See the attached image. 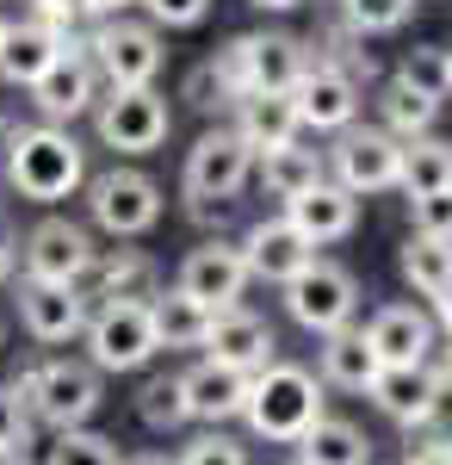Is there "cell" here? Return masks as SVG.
Returning <instances> with one entry per match:
<instances>
[{"label":"cell","mask_w":452,"mask_h":465,"mask_svg":"<svg viewBox=\"0 0 452 465\" xmlns=\"http://www.w3.org/2000/svg\"><path fill=\"white\" fill-rule=\"evenodd\" d=\"M236 242H242V261H248V273H254V286H285V280H298V273L316 261V242L285 212L254 217Z\"/></svg>","instance_id":"16"},{"label":"cell","mask_w":452,"mask_h":465,"mask_svg":"<svg viewBox=\"0 0 452 465\" xmlns=\"http://www.w3.org/2000/svg\"><path fill=\"white\" fill-rule=\"evenodd\" d=\"M285 217L310 236L316 249H329V242H348L353 230H359V193H348L341 180H316L310 193H298V199H285Z\"/></svg>","instance_id":"23"},{"label":"cell","mask_w":452,"mask_h":465,"mask_svg":"<svg viewBox=\"0 0 452 465\" xmlns=\"http://www.w3.org/2000/svg\"><path fill=\"white\" fill-rule=\"evenodd\" d=\"M434 379H440V391L452 397V341H440V348H434Z\"/></svg>","instance_id":"47"},{"label":"cell","mask_w":452,"mask_h":465,"mask_svg":"<svg viewBox=\"0 0 452 465\" xmlns=\"http://www.w3.org/2000/svg\"><path fill=\"white\" fill-rule=\"evenodd\" d=\"M25 94H32V112L44 124H74V118H87V112L100 106L105 81H100V69H93V56H87V44L74 37V44H63V56L37 74Z\"/></svg>","instance_id":"13"},{"label":"cell","mask_w":452,"mask_h":465,"mask_svg":"<svg viewBox=\"0 0 452 465\" xmlns=\"http://www.w3.org/2000/svg\"><path fill=\"white\" fill-rule=\"evenodd\" d=\"M322 162H329V180H341L359 199L403 186V143L384 124H348V131H335V143L322 149Z\"/></svg>","instance_id":"10"},{"label":"cell","mask_w":452,"mask_h":465,"mask_svg":"<svg viewBox=\"0 0 452 465\" xmlns=\"http://www.w3.org/2000/svg\"><path fill=\"white\" fill-rule=\"evenodd\" d=\"M25 19L44 25V32H56V37H69V44H74V37H87V25H93L81 0H25Z\"/></svg>","instance_id":"40"},{"label":"cell","mask_w":452,"mask_h":465,"mask_svg":"<svg viewBox=\"0 0 452 465\" xmlns=\"http://www.w3.org/2000/svg\"><path fill=\"white\" fill-rule=\"evenodd\" d=\"M329 385L316 379L310 366L298 360H273L248 379V403H242V422L254 440H273V447H298L304 434L329 416Z\"/></svg>","instance_id":"2"},{"label":"cell","mask_w":452,"mask_h":465,"mask_svg":"<svg viewBox=\"0 0 452 465\" xmlns=\"http://www.w3.org/2000/svg\"><path fill=\"white\" fill-rule=\"evenodd\" d=\"M211 63L230 81V94L242 100V94H291L316 56H310V37L298 32H236Z\"/></svg>","instance_id":"4"},{"label":"cell","mask_w":452,"mask_h":465,"mask_svg":"<svg viewBox=\"0 0 452 465\" xmlns=\"http://www.w3.org/2000/svg\"><path fill=\"white\" fill-rule=\"evenodd\" d=\"M180 465H248V447L230 429H199L186 447L174 453Z\"/></svg>","instance_id":"39"},{"label":"cell","mask_w":452,"mask_h":465,"mask_svg":"<svg viewBox=\"0 0 452 465\" xmlns=\"http://www.w3.org/2000/svg\"><path fill=\"white\" fill-rule=\"evenodd\" d=\"M291 106H298V118H304V131L335 137V131L359 124L366 87H359L348 69H335V63H310V69H304V81L291 87Z\"/></svg>","instance_id":"17"},{"label":"cell","mask_w":452,"mask_h":465,"mask_svg":"<svg viewBox=\"0 0 452 465\" xmlns=\"http://www.w3.org/2000/svg\"><path fill=\"white\" fill-rule=\"evenodd\" d=\"M211 6H217V0H137V13L155 32H192V25L211 19Z\"/></svg>","instance_id":"41"},{"label":"cell","mask_w":452,"mask_h":465,"mask_svg":"<svg viewBox=\"0 0 452 465\" xmlns=\"http://www.w3.org/2000/svg\"><path fill=\"white\" fill-rule=\"evenodd\" d=\"M0 447H32V410L13 385H0Z\"/></svg>","instance_id":"43"},{"label":"cell","mask_w":452,"mask_h":465,"mask_svg":"<svg viewBox=\"0 0 452 465\" xmlns=\"http://www.w3.org/2000/svg\"><path fill=\"white\" fill-rule=\"evenodd\" d=\"M205 354L254 379L260 366H273V360H279V335H273V322L260 317V311H248V304H230V311H217V317H211Z\"/></svg>","instance_id":"20"},{"label":"cell","mask_w":452,"mask_h":465,"mask_svg":"<svg viewBox=\"0 0 452 465\" xmlns=\"http://www.w3.org/2000/svg\"><path fill=\"white\" fill-rule=\"evenodd\" d=\"M329 174V162L316 155V149H304V137L285 149H267V155H254V186L267 193V199H298V193H310L316 180Z\"/></svg>","instance_id":"28"},{"label":"cell","mask_w":452,"mask_h":465,"mask_svg":"<svg viewBox=\"0 0 452 465\" xmlns=\"http://www.w3.org/2000/svg\"><path fill=\"white\" fill-rule=\"evenodd\" d=\"M409 230H421V236H447L452 242V186L447 193H427V199H409Z\"/></svg>","instance_id":"42"},{"label":"cell","mask_w":452,"mask_h":465,"mask_svg":"<svg viewBox=\"0 0 452 465\" xmlns=\"http://www.w3.org/2000/svg\"><path fill=\"white\" fill-rule=\"evenodd\" d=\"M279 304H285V317L304 335H335V329L359 322V273L329 261V254H316L298 280L279 286Z\"/></svg>","instance_id":"8"},{"label":"cell","mask_w":452,"mask_h":465,"mask_svg":"<svg viewBox=\"0 0 452 465\" xmlns=\"http://www.w3.org/2000/svg\"><path fill=\"white\" fill-rule=\"evenodd\" d=\"M118 460H124V453H118V440L100 434L93 422H87V429L50 434V447H44V465H118Z\"/></svg>","instance_id":"35"},{"label":"cell","mask_w":452,"mask_h":465,"mask_svg":"<svg viewBox=\"0 0 452 465\" xmlns=\"http://www.w3.org/2000/svg\"><path fill=\"white\" fill-rule=\"evenodd\" d=\"M13 304H19V329L32 335L37 348H69L87 335V317L93 304L74 286H50V280H25L13 273Z\"/></svg>","instance_id":"15"},{"label":"cell","mask_w":452,"mask_h":465,"mask_svg":"<svg viewBox=\"0 0 452 465\" xmlns=\"http://www.w3.org/2000/svg\"><path fill=\"white\" fill-rule=\"evenodd\" d=\"M118 465H180V460H174V453H124Z\"/></svg>","instance_id":"49"},{"label":"cell","mask_w":452,"mask_h":465,"mask_svg":"<svg viewBox=\"0 0 452 465\" xmlns=\"http://www.w3.org/2000/svg\"><path fill=\"white\" fill-rule=\"evenodd\" d=\"M378 124L397 143H416V137H427V131L440 124V106L421 100L416 87H403V81H384L378 87Z\"/></svg>","instance_id":"33"},{"label":"cell","mask_w":452,"mask_h":465,"mask_svg":"<svg viewBox=\"0 0 452 465\" xmlns=\"http://www.w3.org/2000/svg\"><path fill=\"white\" fill-rule=\"evenodd\" d=\"M131 410H137V422L149 434H180L192 422V410H186V385H180V372H149L131 397Z\"/></svg>","instance_id":"31"},{"label":"cell","mask_w":452,"mask_h":465,"mask_svg":"<svg viewBox=\"0 0 452 465\" xmlns=\"http://www.w3.org/2000/svg\"><path fill=\"white\" fill-rule=\"evenodd\" d=\"M447 56H452V44H447Z\"/></svg>","instance_id":"56"},{"label":"cell","mask_w":452,"mask_h":465,"mask_svg":"<svg viewBox=\"0 0 452 465\" xmlns=\"http://www.w3.org/2000/svg\"><path fill=\"white\" fill-rule=\"evenodd\" d=\"M180 100H186V106L192 112H205V118H217V112H230L236 106V94H230V81H223V74H217V63H192V69H186V81H180Z\"/></svg>","instance_id":"38"},{"label":"cell","mask_w":452,"mask_h":465,"mask_svg":"<svg viewBox=\"0 0 452 465\" xmlns=\"http://www.w3.org/2000/svg\"><path fill=\"white\" fill-rule=\"evenodd\" d=\"M87 143L74 137L69 124H6V143H0V180L19 205H63L87 186Z\"/></svg>","instance_id":"1"},{"label":"cell","mask_w":452,"mask_h":465,"mask_svg":"<svg viewBox=\"0 0 452 465\" xmlns=\"http://www.w3.org/2000/svg\"><path fill=\"white\" fill-rule=\"evenodd\" d=\"M316 341H322V348H316V379H322L329 391H372L384 360H378V348H372V335H366V322H348V329L316 335Z\"/></svg>","instance_id":"24"},{"label":"cell","mask_w":452,"mask_h":465,"mask_svg":"<svg viewBox=\"0 0 452 465\" xmlns=\"http://www.w3.org/2000/svg\"><path fill=\"white\" fill-rule=\"evenodd\" d=\"M0 341H6V322H0Z\"/></svg>","instance_id":"55"},{"label":"cell","mask_w":452,"mask_h":465,"mask_svg":"<svg viewBox=\"0 0 452 465\" xmlns=\"http://www.w3.org/2000/svg\"><path fill=\"white\" fill-rule=\"evenodd\" d=\"M452 186V137H416L403 143V199H427V193H447Z\"/></svg>","instance_id":"32"},{"label":"cell","mask_w":452,"mask_h":465,"mask_svg":"<svg viewBox=\"0 0 452 465\" xmlns=\"http://www.w3.org/2000/svg\"><path fill=\"white\" fill-rule=\"evenodd\" d=\"M0 465H25V447H0Z\"/></svg>","instance_id":"51"},{"label":"cell","mask_w":452,"mask_h":465,"mask_svg":"<svg viewBox=\"0 0 452 465\" xmlns=\"http://www.w3.org/2000/svg\"><path fill=\"white\" fill-rule=\"evenodd\" d=\"M329 6H335L359 37H390V32H403V25L416 19L421 0H329Z\"/></svg>","instance_id":"36"},{"label":"cell","mask_w":452,"mask_h":465,"mask_svg":"<svg viewBox=\"0 0 452 465\" xmlns=\"http://www.w3.org/2000/svg\"><path fill=\"white\" fill-rule=\"evenodd\" d=\"M180 385H186V410H192L199 429H230V422H242L248 372H236V366H223V360L199 354L186 372H180Z\"/></svg>","instance_id":"22"},{"label":"cell","mask_w":452,"mask_h":465,"mask_svg":"<svg viewBox=\"0 0 452 465\" xmlns=\"http://www.w3.org/2000/svg\"><path fill=\"white\" fill-rule=\"evenodd\" d=\"M0 143H6V118H0Z\"/></svg>","instance_id":"53"},{"label":"cell","mask_w":452,"mask_h":465,"mask_svg":"<svg viewBox=\"0 0 452 465\" xmlns=\"http://www.w3.org/2000/svg\"><path fill=\"white\" fill-rule=\"evenodd\" d=\"M366 335H372L384 366H421V360H434V348H440V322H434V311L421 298H390V304H378L366 317Z\"/></svg>","instance_id":"18"},{"label":"cell","mask_w":452,"mask_h":465,"mask_svg":"<svg viewBox=\"0 0 452 465\" xmlns=\"http://www.w3.org/2000/svg\"><path fill=\"white\" fill-rule=\"evenodd\" d=\"M93 254H100L93 223H74V217L50 212L25 230V242H19V273H25V280H50V286H81V273L93 267Z\"/></svg>","instance_id":"12"},{"label":"cell","mask_w":452,"mask_h":465,"mask_svg":"<svg viewBox=\"0 0 452 465\" xmlns=\"http://www.w3.org/2000/svg\"><path fill=\"white\" fill-rule=\"evenodd\" d=\"M174 131V106L162 87H105L100 106H93V137L100 149L137 162V155H155Z\"/></svg>","instance_id":"7"},{"label":"cell","mask_w":452,"mask_h":465,"mask_svg":"<svg viewBox=\"0 0 452 465\" xmlns=\"http://www.w3.org/2000/svg\"><path fill=\"white\" fill-rule=\"evenodd\" d=\"M81 6H87V19L100 25V19H118V13H131L137 0H81Z\"/></svg>","instance_id":"45"},{"label":"cell","mask_w":452,"mask_h":465,"mask_svg":"<svg viewBox=\"0 0 452 465\" xmlns=\"http://www.w3.org/2000/svg\"><path fill=\"white\" fill-rule=\"evenodd\" d=\"M291 453L304 465H372V434L359 422H348V416H322Z\"/></svg>","instance_id":"30"},{"label":"cell","mask_w":452,"mask_h":465,"mask_svg":"<svg viewBox=\"0 0 452 465\" xmlns=\"http://www.w3.org/2000/svg\"><path fill=\"white\" fill-rule=\"evenodd\" d=\"M434 322H440V341H452V298H440V304H434Z\"/></svg>","instance_id":"50"},{"label":"cell","mask_w":452,"mask_h":465,"mask_svg":"<svg viewBox=\"0 0 452 465\" xmlns=\"http://www.w3.org/2000/svg\"><path fill=\"white\" fill-rule=\"evenodd\" d=\"M81 298L87 304H105V298H155L162 292V267L155 254L137 249V242H112V249L93 254V267L81 273Z\"/></svg>","instance_id":"21"},{"label":"cell","mask_w":452,"mask_h":465,"mask_svg":"<svg viewBox=\"0 0 452 465\" xmlns=\"http://www.w3.org/2000/svg\"><path fill=\"white\" fill-rule=\"evenodd\" d=\"M230 124H236V137H242L254 155L285 149V143L304 137V118L291 106V94H242V100L230 106Z\"/></svg>","instance_id":"25"},{"label":"cell","mask_w":452,"mask_h":465,"mask_svg":"<svg viewBox=\"0 0 452 465\" xmlns=\"http://www.w3.org/2000/svg\"><path fill=\"white\" fill-rule=\"evenodd\" d=\"M81 348H87V360L100 366L105 379L142 372L149 360L162 354V335H155V317H149V298H105V304H93Z\"/></svg>","instance_id":"6"},{"label":"cell","mask_w":452,"mask_h":465,"mask_svg":"<svg viewBox=\"0 0 452 465\" xmlns=\"http://www.w3.org/2000/svg\"><path fill=\"white\" fill-rule=\"evenodd\" d=\"M254 13H298V6H310V0H248Z\"/></svg>","instance_id":"48"},{"label":"cell","mask_w":452,"mask_h":465,"mask_svg":"<svg viewBox=\"0 0 452 465\" xmlns=\"http://www.w3.org/2000/svg\"><path fill=\"white\" fill-rule=\"evenodd\" d=\"M6 385H13V391H19V403L32 410V422H44L50 434L87 429V422L100 416V403H105V372L87 354H81V360H69V354L25 360Z\"/></svg>","instance_id":"3"},{"label":"cell","mask_w":452,"mask_h":465,"mask_svg":"<svg viewBox=\"0 0 452 465\" xmlns=\"http://www.w3.org/2000/svg\"><path fill=\"white\" fill-rule=\"evenodd\" d=\"M366 397L378 403V416L397 422V429L434 422V416L447 410V391H440V379H434V360H421V366H384Z\"/></svg>","instance_id":"19"},{"label":"cell","mask_w":452,"mask_h":465,"mask_svg":"<svg viewBox=\"0 0 452 465\" xmlns=\"http://www.w3.org/2000/svg\"><path fill=\"white\" fill-rule=\"evenodd\" d=\"M285 465H304V460H298V453H291V460H285Z\"/></svg>","instance_id":"54"},{"label":"cell","mask_w":452,"mask_h":465,"mask_svg":"<svg viewBox=\"0 0 452 465\" xmlns=\"http://www.w3.org/2000/svg\"><path fill=\"white\" fill-rule=\"evenodd\" d=\"M254 186V149L236 137V124H205L186 162H180V193L192 199H242Z\"/></svg>","instance_id":"11"},{"label":"cell","mask_w":452,"mask_h":465,"mask_svg":"<svg viewBox=\"0 0 452 465\" xmlns=\"http://www.w3.org/2000/svg\"><path fill=\"white\" fill-rule=\"evenodd\" d=\"M452 410V397H447ZM440 410L434 422H416V429H403V460L397 465H452V416Z\"/></svg>","instance_id":"37"},{"label":"cell","mask_w":452,"mask_h":465,"mask_svg":"<svg viewBox=\"0 0 452 465\" xmlns=\"http://www.w3.org/2000/svg\"><path fill=\"white\" fill-rule=\"evenodd\" d=\"M87 223H93V236L105 242H142L162 212H168V199H162V180L131 168V162H118V168H105V174H87Z\"/></svg>","instance_id":"5"},{"label":"cell","mask_w":452,"mask_h":465,"mask_svg":"<svg viewBox=\"0 0 452 465\" xmlns=\"http://www.w3.org/2000/svg\"><path fill=\"white\" fill-rule=\"evenodd\" d=\"M81 44H87V56H93V69H100L105 87H155V81H162V63H168L162 32H155L149 19H131V13L87 25Z\"/></svg>","instance_id":"9"},{"label":"cell","mask_w":452,"mask_h":465,"mask_svg":"<svg viewBox=\"0 0 452 465\" xmlns=\"http://www.w3.org/2000/svg\"><path fill=\"white\" fill-rule=\"evenodd\" d=\"M6 25H13V19H6V13H0V37H6Z\"/></svg>","instance_id":"52"},{"label":"cell","mask_w":452,"mask_h":465,"mask_svg":"<svg viewBox=\"0 0 452 465\" xmlns=\"http://www.w3.org/2000/svg\"><path fill=\"white\" fill-rule=\"evenodd\" d=\"M390 81H403V87H416L421 100L447 106V100H452V56H447V44H409V50L397 56V74H390Z\"/></svg>","instance_id":"34"},{"label":"cell","mask_w":452,"mask_h":465,"mask_svg":"<svg viewBox=\"0 0 452 465\" xmlns=\"http://www.w3.org/2000/svg\"><path fill=\"white\" fill-rule=\"evenodd\" d=\"M174 286L192 292L205 311H230V304H242V292L254 286V273H248L242 242H236V236H199L192 249L180 254Z\"/></svg>","instance_id":"14"},{"label":"cell","mask_w":452,"mask_h":465,"mask_svg":"<svg viewBox=\"0 0 452 465\" xmlns=\"http://www.w3.org/2000/svg\"><path fill=\"white\" fill-rule=\"evenodd\" d=\"M186 217L199 223V236H230V223H236V199H192V193H186Z\"/></svg>","instance_id":"44"},{"label":"cell","mask_w":452,"mask_h":465,"mask_svg":"<svg viewBox=\"0 0 452 465\" xmlns=\"http://www.w3.org/2000/svg\"><path fill=\"white\" fill-rule=\"evenodd\" d=\"M397 273H403V286L434 311L440 298H452V242L447 236H421V230H409V236L397 242Z\"/></svg>","instance_id":"26"},{"label":"cell","mask_w":452,"mask_h":465,"mask_svg":"<svg viewBox=\"0 0 452 465\" xmlns=\"http://www.w3.org/2000/svg\"><path fill=\"white\" fill-rule=\"evenodd\" d=\"M63 44H69V37L44 32V25H32V19L6 25V37H0V81H6V87H32L37 74L63 56Z\"/></svg>","instance_id":"29"},{"label":"cell","mask_w":452,"mask_h":465,"mask_svg":"<svg viewBox=\"0 0 452 465\" xmlns=\"http://www.w3.org/2000/svg\"><path fill=\"white\" fill-rule=\"evenodd\" d=\"M149 317H155V335H162L168 354H205V335H211V317L217 311H205L192 292L162 286L149 298Z\"/></svg>","instance_id":"27"},{"label":"cell","mask_w":452,"mask_h":465,"mask_svg":"<svg viewBox=\"0 0 452 465\" xmlns=\"http://www.w3.org/2000/svg\"><path fill=\"white\" fill-rule=\"evenodd\" d=\"M13 273H19V242L0 230V286H13Z\"/></svg>","instance_id":"46"}]
</instances>
